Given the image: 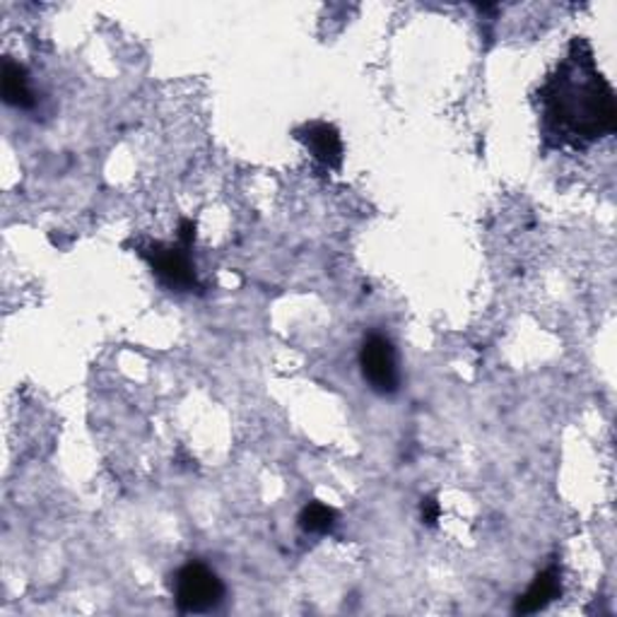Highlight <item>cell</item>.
Returning <instances> with one entry per match:
<instances>
[{"label":"cell","instance_id":"4","mask_svg":"<svg viewBox=\"0 0 617 617\" xmlns=\"http://www.w3.org/2000/svg\"><path fill=\"white\" fill-rule=\"evenodd\" d=\"M360 369L369 389L381 393V396H393L401 389L396 348L381 333H369L362 340Z\"/></svg>","mask_w":617,"mask_h":617},{"label":"cell","instance_id":"6","mask_svg":"<svg viewBox=\"0 0 617 617\" xmlns=\"http://www.w3.org/2000/svg\"><path fill=\"white\" fill-rule=\"evenodd\" d=\"M560 596H562V574H560V566L552 564L534 579V584L528 586L524 596H518L514 613L516 615L540 613V610H546L552 601H558Z\"/></svg>","mask_w":617,"mask_h":617},{"label":"cell","instance_id":"9","mask_svg":"<svg viewBox=\"0 0 617 617\" xmlns=\"http://www.w3.org/2000/svg\"><path fill=\"white\" fill-rule=\"evenodd\" d=\"M419 512H423V524L437 526L441 507L435 497H423V502H419Z\"/></svg>","mask_w":617,"mask_h":617},{"label":"cell","instance_id":"3","mask_svg":"<svg viewBox=\"0 0 617 617\" xmlns=\"http://www.w3.org/2000/svg\"><path fill=\"white\" fill-rule=\"evenodd\" d=\"M171 591H175V603L179 613L189 615L213 613L222 606V601H225V584H222V579L203 562H189L183 564L181 570H177Z\"/></svg>","mask_w":617,"mask_h":617},{"label":"cell","instance_id":"2","mask_svg":"<svg viewBox=\"0 0 617 617\" xmlns=\"http://www.w3.org/2000/svg\"><path fill=\"white\" fill-rule=\"evenodd\" d=\"M193 242H195V222L181 220L177 244L153 242L147 246H141L138 254L145 258L155 278L162 282L165 288L175 292H199L201 280L199 273H195V263L191 258Z\"/></svg>","mask_w":617,"mask_h":617},{"label":"cell","instance_id":"8","mask_svg":"<svg viewBox=\"0 0 617 617\" xmlns=\"http://www.w3.org/2000/svg\"><path fill=\"white\" fill-rule=\"evenodd\" d=\"M338 524V512L324 502H308L300 514V528L308 536H326Z\"/></svg>","mask_w":617,"mask_h":617},{"label":"cell","instance_id":"5","mask_svg":"<svg viewBox=\"0 0 617 617\" xmlns=\"http://www.w3.org/2000/svg\"><path fill=\"white\" fill-rule=\"evenodd\" d=\"M294 135L312 150L321 165L328 169H338L343 165V141L336 126L326 121H308Z\"/></svg>","mask_w":617,"mask_h":617},{"label":"cell","instance_id":"1","mask_svg":"<svg viewBox=\"0 0 617 617\" xmlns=\"http://www.w3.org/2000/svg\"><path fill=\"white\" fill-rule=\"evenodd\" d=\"M540 116L542 135L554 147L584 150L615 133V94L584 36H574L566 56L542 82Z\"/></svg>","mask_w":617,"mask_h":617},{"label":"cell","instance_id":"7","mask_svg":"<svg viewBox=\"0 0 617 617\" xmlns=\"http://www.w3.org/2000/svg\"><path fill=\"white\" fill-rule=\"evenodd\" d=\"M3 100L15 109H32L36 104L34 90L30 85V72L12 58L3 60Z\"/></svg>","mask_w":617,"mask_h":617}]
</instances>
